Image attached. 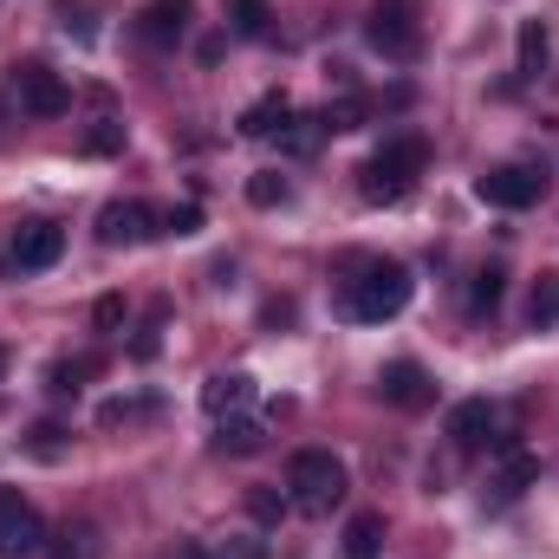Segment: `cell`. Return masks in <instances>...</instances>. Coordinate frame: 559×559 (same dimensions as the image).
<instances>
[{"mask_svg":"<svg viewBox=\"0 0 559 559\" xmlns=\"http://www.w3.org/2000/svg\"><path fill=\"white\" fill-rule=\"evenodd\" d=\"M501 293H508V280H501V267H481V274L468 280V312H475V319H488V312L501 306Z\"/></svg>","mask_w":559,"mask_h":559,"instance_id":"7402d4cb","label":"cell"},{"mask_svg":"<svg viewBox=\"0 0 559 559\" xmlns=\"http://www.w3.org/2000/svg\"><path fill=\"white\" fill-rule=\"evenodd\" d=\"M235 33L241 39H261L267 33V0H235Z\"/></svg>","mask_w":559,"mask_h":559,"instance_id":"4dcf8cb0","label":"cell"},{"mask_svg":"<svg viewBox=\"0 0 559 559\" xmlns=\"http://www.w3.org/2000/svg\"><path fill=\"white\" fill-rule=\"evenodd\" d=\"M59 254H66V228L59 222H20L13 228V267L20 274H46V267H59Z\"/></svg>","mask_w":559,"mask_h":559,"instance_id":"ba28073f","label":"cell"},{"mask_svg":"<svg viewBox=\"0 0 559 559\" xmlns=\"http://www.w3.org/2000/svg\"><path fill=\"white\" fill-rule=\"evenodd\" d=\"M248 404H254V378H248V371H215V378L202 384V411H209L215 423L241 417Z\"/></svg>","mask_w":559,"mask_h":559,"instance_id":"4fadbf2b","label":"cell"},{"mask_svg":"<svg viewBox=\"0 0 559 559\" xmlns=\"http://www.w3.org/2000/svg\"><path fill=\"white\" fill-rule=\"evenodd\" d=\"M411 293H417V280H411L404 261H371L358 280H345V319L384 325V319H397L411 306Z\"/></svg>","mask_w":559,"mask_h":559,"instance_id":"6da1fadb","label":"cell"},{"mask_svg":"<svg viewBox=\"0 0 559 559\" xmlns=\"http://www.w3.org/2000/svg\"><path fill=\"white\" fill-rule=\"evenodd\" d=\"M475 195H481L488 209L521 215V209H534V202L547 195V169H534V163H495V169L475 176Z\"/></svg>","mask_w":559,"mask_h":559,"instance_id":"5b68a950","label":"cell"},{"mask_svg":"<svg viewBox=\"0 0 559 559\" xmlns=\"http://www.w3.org/2000/svg\"><path fill=\"white\" fill-rule=\"evenodd\" d=\"M345 488H352V475H345V462L332 449H299L286 462V501L299 514H332L345 501Z\"/></svg>","mask_w":559,"mask_h":559,"instance_id":"7a4b0ae2","label":"cell"},{"mask_svg":"<svg viewBox=\"0 0 559 559\" xmlns=\"http://www.w3.org/2000/svg\"><path fill=\"white\" fill-rule=\"evenodd\" d=\"M46 559H92V527H66L59 540H46Z\"/></svg>","mask_w":559,"mask_h":559,"instance_id":"f1b7e54d","label":"cell"},{"mask_svg":"<svg viewBox=\"0 0 559 559\" xmlns=\"http://www.w3.org/2000/svg\"><path fill=\"white\" fill-rule=\"evenodd\" d=\"M189 0H150L138 13V39H150V46H176L182 33H189Z\"/></svg>","mask_w":559,"mask_h":559,"instance_id":"5bb4252c","label":"cell"},{"mask_svg":"<svg viewBox=\"0 0 559 559\" xmlns=\"http://www.w3.org/2000/svg\"><path fill=\"white\" fill-rule=\"evenodd\" d=\"M150 411H156L150 397H111V404H98V423L118 429V423H138V417H150Z\"/></svg>","mask_w":559,"mask_h":559,"instance_id":"4316f807","label":"cell"},{"mask_svg":"<svg viewBox=\"0 0 559 559\" xmlns=\"http://www.w3.org/2000/svg\"><path fill=\"white\" fill-rule=\"evenodd\" d=\"M92 319H98V332H118V325H124V299H118V293H105Z\"/></svg>","mask_w":559,"mask_h":559,"instance_id":"d6a6232c","label":"cell"},{"mask_svg":"<svg viewBox=\"0 0 559 559\" xmlns=\"http://www.w3.org/2000/svg\"><path fill=\"white\" fill-rule=\"evenodd\" d=\"M495 404L488 397H462L455 411H449V442L462 449V455H475V449H488V436H495Z\"/></svg>","mask_w":559,"mask_h":559,"instance_id":"7c38bea8","label":"cell"},{"mask_svg":"<svg viewBox=\"0 0 559 559\" xmlns=\"http://www.w3.org/2000/svg\"><path fill=\"white\" fill-rule=\"evenodd\" d=\"M195 559H267V547L261 540H222L215 554H195Z\"/></svg>","mask_w":559,"mask_h":559,"instance_id":"1f68e13d","label":"cell"},{"mask_svg":"<svg viewBox=\"0 0 559 559\" xmlns=\"http://www.w3.org/2000/svg\"><path fill=\"white\" fill-rule=\"evenodd\" d=\"M261 442H267V429L254 417H222L215 423V449H222V455H254Z\"/></svg>","mask_w":559,"mask_h":559,"instance_id":"ac0fdd59","label":"cell"},{"mask_svg":"<svg viewBox=\"0 0 559 559\" xmlns=\"http://www.w3.org/2000/svg\"><path fill=\"white\" fill-rule=\"evenodd\" d=\"M26 455L59 462V455H66V429H59V423H33V429H26Z\"/></svg>","mask_w":559,"mask_h":559,"instance_id":"d4e9b609","label":"cell"},{"mask_svg":"<svg viewBox=\"0 0 559 559\" xmlns=\"http://www.w3.org/2000/svg\"><path fill=\"white\" fill-rule=\"evenodd\" d=\"M163 235H176V241L202 235V209H195V202H176V209H163Z\"/></svg>","mask_w":559,"mask_h":559,"instance_id":"83f0119b","label":"cell"},{"mask_svg":"<svg viewBox=\"0 0 559 559\" xmlns=\"http://www.w3.org/2000/svg\"><path fill=\"white\" fill-rule=\"evenodd\" d=\"M378 397H384L391 411H423V404H429V371H423L417 358H391V365L378 371Z\"/></svg>","mask_w":559,"mask_h":559,"instance_id":"8fae6325","label":"cell"},{"mask_svg":"<svg viewBox=\"0 0 559 559\" xmlns=\"http://www.w3.org/2000/svg\"><path fill=\"white\" fill-rule=\"evenodd\" d=\"M286 508H293V501L274 495V488H254V495H248V514H254L261 527H280V514H286Z\"/></svg>","mask_w":559,"mask_h":559,"instance_id":"f546056e","label":"cell"},{"mask_svg":"<svg viewBox=\"0 0 559 559\" xmlns=\"http://www.w3.org/2000/svg\"><path fill=\"white\" fill-rule=\"evenodd\" d=\"M534 481H540V462H534V455H521L514 442H501V468L488 475L481 501H488V508H508V501H521V495H527Z\"/></svg>","mask_w":559,"mask_h":559,"instance_id":"30bf717a","label":"cell"},{"mask_svg":"<svg viewBox=\"0 0 559 559\" xmlns=\"http://www.w3.org/2000/svg\"><path fill=\"white\" fill-rule=\"evenodd\" d=\"M156 235H163V215L150 202H105L98 209V241L105 248H143Z\"/></svg>","mask_w":559,"mask_h":559,"instance_id":"52a82bcc","label":"cell"},{"mask_svg":"<svg viewBox=\"0 0 559 559\" xmlns=\"http://www.w3.org/2000/svg\"><path fill=\"white\" fill-rule=\"evenodd\" d=\"M365 118H371V98L345 92V98H332V105L319 111V131H325V138H338V131H365Z\"/></svg>","mask_w":559,"mask_h":559,"instance_id":"ffe728a7","label":"cell"},{"mask_svg":"<svg viewBox=\"0 0 559 559\" xmlns=\"http://www.w3.org/2000/svg\"><path fill=\"white\" fill-rule=\"evenodd\" d=\"M13 85H20V105H26L33 118H66V111H72L66 79L46 72V66H13Z\"/></svg>","mask_w":559,"mask_h":559,"instance_id":"9c48e42d","label":"cell"},{"mask_svg":"<svg viewBox=\"0 0 559 559\" xmlns=\"http://www.w3.org/2000/svg\"><path fill=\"white\" fill-rule=\"evenodd\" d=\"M0 371H7V352H0Z\"/></svg>","mask_w":559,"mask_h":559,"instance_id":"836d02e7","label":"cell"},{"mask_svg":"<svg viewBox=\"0 0 559 559\" xmlns=\"http://www.w3.org/2000/svg\"><path fill=\"white\" fill-rule=\"evenodd\" d=\"M124 150V124L118 118H98L92 131H85V156H118Z\"/></svg>","mask_w":559,"mask_h":559,"instance_id":"484cf974","label":"cell"},{"mask_svg":"<svg viewBox=\"0 0 559 559\" xmlns=\"http://www.w3.org/2000/svg\"><path fill=\"white\" fill-rule=\"evenodd\" d=\"M384 554V514H352L345 521V559H378Z\"/></svg>","mask_w":559,"mask_h":559,"instance_id":"d6986e66","label":"cell"},{"mask_svg":"<svg viewBox=\"0 0 559 559\" xmlns=\"http://www.w3.org/2000/svg\"><path fill=\"white\" fill-rule=\"evenodd\" d=\"M365 39H371L378 59H391V66H417V52H423L417 7H411V0H378V7L365 13Z\"/></svg>","mask_w":559,"mask_h":559,"instance_id":"277c9868","label":"cell"},{"mask_svg":"<svg viewBox=\"0 0 559 559\" xmlns=\"http://www.w3.org/2000/svg\"><path fill=\"white\" fill-rule=\"evenodd\" d=\"M423 163H429V143H423V138H384V143H378V156L358 169L365 202H404V195L417 189Z\"/></svg>","mask_w":559,"mask_h":559,"instance_id":"3957f363","label":"cell"},{"mask_svg":"<svg viewBox=\"0 0 559 559\" xmlns=\"http://www.w3.org/2000/svg\"><path fill=\"white\" fill-rule=\"evenodd\" d=\"M286 195H293V182H286L280 169H261V176H248V202H254V209H280Z\"/></svg>","mask_w":559,"mask_h":559,"instance_id":"cb8c5ba5","label":"cell"},{"mask_svg":"<svg viewBox=\"0 0 559 559\" xmlns=\"http://www.w3.org/2000/svg\"><path fill=\"white\" fill-rule=\"evenodd\" d=\"M293 124V105H286V92H267V98H254L248 111H241V138H280Z\"/></svg>","mask_w":559,"mask_h":559,"instance_id":"9a60e30c","label":"cell"},{"mask_svg":"<svg viewBox=\"0 0 559 559\" xmlns=\"http://www.w3.org/2000/svg\"><path fill=\"white\" fill-rule=\"evenodd\" d=\"M547 52H554L547 20H521V33H514V59H521V72H527V79H540V72H547Z\"/></svg>","mask_w":559,"mask_h":559,"instance_id":"e0dca14e","label":"cell"},{"mask_svg":"<svg viewBox=\"0 0 559 559\" xmlns=\"http://www.w3.org/2000/svg\"><path fill=\"white\" fill-rule=\"evenodd\" d=\"M52 20H59L79 46H92V33H98V26H92V0H52Z\"/></svg>","mask_w":559,"mask_h":559,"instance_id":"603a6c76","label":"cell"},{"mask_svg":"<svg viewBox=\"0 0 559 559\" xmlns=\"http://www.w3.org/2000/svg\"><path fill=\"white\" fill-rule=\"evenodd\" d=\"M46 554V521L20 488H0V559H39Z\"/></svg>","mask_w":559,"mask_h":559,"instance_id":"8992f818","label":"cell"},{"mask_svg":"<svg viewBox=\"0 0 559 559\" xmlns=\"http://www.w3.org/2000/svg\"><path fill=\"white\" fill-rule=\"evenodd\" d=\"M527 325H534V332L559 325V274H554V267L534 280V293H527Z\"/></svg>","mask_w":559,"mask_h":559,"instance_id":"44dd1931","label":"cell"},{"mask_svg":"<svg viewBox=\"0 0 559 559\" xmlns=\"http://www.w3.org/2000/svg\"><path fill=\"white\" fill-rule=\"evenodd\" d=\"M98 371H105V358H98V352H79V358H59V365L46 371V391H52V397H79V391H85V384H92Z\"/></svg>","mask_w":559,"mask_h":559,"instance_id":"2e32d148","label":"cell"}]
</instances>
